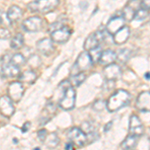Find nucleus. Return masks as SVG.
Wrapping results in <instances>:
<instances>
[{"label":"nucleus","mask_w":150,"mask_h":150,"mask_svg":"<svg viewBox=\"0 0 150 150\" xmlns=\"http://www.w3.org/2000/svg\"><path fill=\"white\" fill-rule=\"evenodd\" d=\"M30 125H31L30 122H25V123H24V125L22 126V132H27L28 129L30 128Z\"/></svg>","instance_id":"c9c22d12"},{"label":"nucleus","mask_w":150,"mask_h":150,"mask_svg":"<svg viewBox=\"0 0 150 150\" xmlns=\"http://www.w3.org/2000/svg\"><path fill=\"white\" fill-rule=\"evenodd\" d=\"M122 71L121 68L118 64L111 63L109 65L104 66L103 69V76L105 77V79L107 81H115L117 79H119L121 77Z\"/></svg>","instance_id":"9d476101"},{"label":"nucleus","mask_w":150,"mask_h":150,"mask_svg":"<svg viewBox=\"0 0 150 150\" xmlns=\"http://www.w3.org/2000/svg\"><path fill=\"white\" fill-rule=\"evenodd\" d=\"M36 48L43 55L49 56L54 52V42L51 38H42L36 42Z\"/></svg>","instance_id":"ddd939ff"},{"label":"nucleus","mask_w":150,"mask_h":150,"mask_svg":"<svg viewBox=\"0 0 150 150\" xmlns=\"http://www.w3.org/2000/svg\"><path fill=\"white\" fill-rule=\"evenodd\" d=\"M111 126H112V122H108L107 124H106V127H105V129H104V131L107 132L108 129H109V128H111Z\"/></svg>","instance_id":"4c0bfd02"},{"label":"nucleus","mask_w":150,"mask_h":150,"mask_svg":"<svg viewBox=\"0 0 150 150\" xmlns=\"http://www.w3.org/2000/svg\"><path fill=\"white\" fill-rule=\"evenodd\" d=\"M132 55V51L128 48H121L116 52V60L121 63H126Z\"/></svg>","instance_id":"5701e85b"},{"label":"nucleus","mask_w":150,"mask_h":150,"mask_svg":"<svg viewBox=\"0 0 150 150\" xmlns=\"http://www.w3.org/2000/svg\"><path fill=\"white\" fill-rule=\"evenodd\" d=\"M92 107L95 111H102L106 107V101L102 100V99H98L93 103Z\"/></svg>","instance_id":"7c9ffc66"},{"label":"nucleus","mask_w":150,"mask_h":150,"mask_svg":"<svg viewBox=\"0 0 150 150\" xmlns=\"http://www.w3.org/2000/svg\"><path fill=\"white\" fill-rule=\"evenodd\" d=\"M10 24H11V22H10V20H9L8 16H7V13L0 11V25L5 27V26L10 25Z\"/></svg>","instance_id":"2f4dec72"},{"label":"nucleus","mask_w":150,"mask_h":150,"mask_svg":"<svg viewBox=\"0 0 150 150\" xmlns=\"http://www.w3.org/2000/svg\"><path fill=\"white\" fill-rule=\"evenodd\" d=\"M10 61L11 63H13L14 65L18 67H21L23 65H25L26 63V58L23 56L21 53H15L12 56H10Z\"/></svg>","instance_id":"bb28decb"},{"label":"nucleus","mask_w":150,"mask_h":150,"mask_svg":"<svg viewBox=\"0 0 150 150\" xmlns=\"http://www.w3.org/2000/svg\"><path fill=\"white\" fill-rule=\"evenodd\" d=\"M47 135H48V132L46 129H40L39 131L37 132V137L41 142H44V140L46 139Z\"/></svg>","instance_id":"72a5a7b5"},{"label":"nucleus","mask_w":150,"mask_h":150,"mask_svg":"<svg viewBox=\"0 0 150 150\" xmlns=\"http://www.w3.org/2000/svg\"><path fill=\"white\" fill-rule=\"evenodd\" d=\"M67 137L77 147H83L88 141L87 134L78 127H72L71 129H69L67 131Z\"/></svg>","instance_id":"423d86ee"},{"label":"nucleus","mask_w":150,"mask_h":150,"mask_svg":"<svg viewBox=\"0 0 150 150\" xmlns=\"http://www.w3.org/2000/svg\"><path fill=\"white\" fill-rule=\"evenodd\" d=\"M144 133V126L139 117L135 114H132L129 118V134L135 136H141Z\"/></svg>","instance_id":"4468645a"},{"label":"nucleus","mask_w":150,"mask_h":150,"mask_svg":"<svg viewBox=\"0 0 150 150\" xmlns=\"http://www.w3.org/2000/svg\"><path fill=\"white\" fill-rule=\"evenodd\" d=\"M71 28L67 25H64L62 27L53 30L51 32V39L54 43H65L69 40L70 36H71Z\"/></svg>","instance_id":"6e6552de"},{"label":"nucleus","mask_w":150,"mask_h":150,"mask_svg":"<svg viewBox=\"0 0 150 150\" xmlns=\"http://www.w3.org/2000/svg\"><path fill=\"white\" fill-rule=\"evenodd\" d=\"M76 101V91L72 85L63 89V96L59 100V107L63 110H72Z\"/></svg>","instance_id":"39448f33"},{"label":"nucleus","mask_w":150,"mask_h":150,"mask_svg":"<svg viewBox=\"0 0 150 150\" xmlns=\"http://www.w3.org/2000/svg\"><path fill=\"white\" fill-rule=\"evenodd\" d=\"M88 52H89V54H90L91 58H92L93 62H97L99 61V58H100L101 54H102V49H101V46H98Z\"/></svg>","instance_id":"c85d7f7f"},{"label":"nucleus","mask_w":150,"mask_h":150,"mask_svg":"<svg viewBox=\"0 0 150 150\" xmlns=\"http://www.w3.org/2000/svg\"><path fill=\"white\" fill-rule=\"evenodd\" d=\"M11 35L10 31L8 30L6 27H1L0 28V39H7Z\"/></svg>","instance_id":"473e14b6"},{"label":"nucleus","mask_w":150,"mask_h":150,"mask_svg":"<svg viewBox=\"0 0 150 150\" xmlns=\"http://www.w3.org/2000/svg\"><path fill=\"white\" fill-rule=\"evenodd\" d=\"M144 77H145V79H147V80H150V72H147V73H145Z\"/></svg>","instance_id":"58836bf2"},{"label":"nucleus","mask_w":150,"mask_h":150,"mask_svg":"<svg viewBox=\"0 0 150 150\" xmlns=\"http://www.w3.org/2000/svg\"><path fill=\"white\" fill-rule=\"evenodd\" d=\"M137 143H138V136L129 134L123 140L120 146L122 149H134L137 146Z\"/></svg>","instance_id":"4be33fe9"},{"label":"nucleus","mask_w":150,"mask_h":150,"mask_svg":"<svg viewBox=\"0 0 150 150\" xmlns=\"http://www.w3.org/2000/svg\"><path fill=\"white\" fill-rule=\"evenodd\" d=\"M80 128L86 133L87 135L90 134V133H92V132H95L94 131V125L89 121H85V122L82 123Z\"/></svg>","instance_id":"c756f323"},{"label":"nucleus","mask_w":150,"mask_h":150,"mask_svg":"<svg viewBox=\"0 0 150 150\" xmlns=\"http://www.w3.org/2000/svg\"><path fill=\"white\" fill-rule=\"evenodd\" d=\"M15 112L13 101L8 95H3L0 97V113L5 117H10Z\"/></svg>","instance_id":"f8f14e48"},{"label":"nucleus","mask_w":150,"mask_h":150,"mask_svg":"<svg viewBox=\"0 0 150 150\" xmlns=\"http://www.w3.org/2000/svg\"><path fill=\"white\" fill-rule=\"evenodd\" d=\"M55 112H56V106L53 103H48L47 105L45 106L42 114H41V117H40L41 124L47 123L52 118V116L55 114Z\"/></svg>","instance_id":"6ab92c4d"},{"label":"nucleus","mask_w":150,"mask_h":150,"mask_svg":"<svg viewBox=\"0 0 150 150\" xmlns=\"http://www.w3.org/2000/svg\"><path fill=\"white\" fill-rule=\"evenodd\" d=\"M125 25V19L122 15H115L111 17L106 25V30L111 35L115 34L119 29H121Z\"/></svg>","instance_id":"2eb2a0df"},{"label":"nucleus","mask_w":150,"mask_h":150,"mask_svg":"<svg viewBox=\"0 0 150 150\" xmlns=\"http://www.w3.org/2000/svg\"><path fill=\"white\" fill-rule=\"evenodd\" d=\"M148 15H149V10H147V9L140 7L138 10L136 11V13H135V15H134V20H137V21H143V20H145V19H146L147 17H148Z\"/></svg>","instance_id":"cd10ccee"},{"label":"nucleus","mask_w":150,"mask_h":150,"mask_svg":"<svg viewBox=\"0 0 150 150\" xmlns=\"http://www.w3.org/2000/svg\"><path fill=\"white\" fill-rule=\"evenodd\" d=\"M141 7V0H129L122 10V16L125 21L134 20V15L136 11Z\"/></svg>","instance_id":"1a4fd4ad"},{"label":"nucleus","mask_w":150,"mask_h":150,"mask_svg":"<svg viewBox=\"0 0 150 150\" xmlns=\"http://www.w3.org/2000/svg\"><path fill=\"white\" fill-rule=\"evenodd\" d=\"M24 44V38L21 33L14 35L10 40V47L12 49H20Z\"/></svg>","instance_id":"393cba45"},{"label":"nucleus","mask_w":150,"mask_h":150,"mask_svg":"<svg viewBox=\"0 0 150 150\" xmlns=\"http://www.w3.org/2000/svg\"><path fill=\"white\" fill-rule=\"evenodd\" d=\"M44 26V20L39 16H31L22 22V28L26 32H38Z\"/></svg>","instance_id":"0eeeda50"},{"label":"nucleus","mask_w":150,"mask_h":150,"mask_svg":"<svg viewBox=\"0 0 150 150\" xmlns=\"http://www.w3.org/2000/svg\"><path fill=\"white\" fill-rule=\"evenodd\" d=\"M86 79V75L84 72H79L77 74H74V75H71L70 77V82L73 86H80Z\"/></svg>","instance_id":"a878e982"},{"label":"nucleus","mask_w":150,"mask_h":150,"mask_svg":"<svg viewBox=\"0 0 150 150\" xmlns=\"http://www.w3.org/2000/svg\"><path fill=\"white\" fill-rule=\"evenodd\" d=\"M94 64L92 58H91L90 54L88 51H84L79 54V56L77 57L76 61L72 66L71 70H70V75H74L77 74L79 72H84L86 70H88L89 68L92 67V65Z\"/></svg>","instance_id":"20e7f679"},{"label":"nucleus","mask_w":150,"mask_h":150,"mask_svg":"<svg viewBox=\"0 0 150 150\" xmlns=\"http://www.w3.org/2000/svg\"><path fill=\"white\" fill-rule=\"evenodd\" d=\"M24 93L23 84L20 81L11 82L8 86V96L12 99L14 102H18L21 100Z\"/></svg>","instance_id":"9b49d317"},{"label":"nucleus","mask_w":150,"mask_h":150,"mask_svg":"<svg viewBox=\"0 0 150 150\" xmlns=\"http://www.w3.org/2000/svg\"><path fill=\"white\" fill-rule=\"evenodd\" d=\"M74 148H75V145L71 141H69L68 143L65 145V149H74Z\"/></svg>","instance_id":"e433bc0d"},{"label":"nucleus","mask_w":150,"mask_h":150,"mask_svg":"<svg viewBox=\"0 0 150 150\" xmlns=\"http://www.w3.org/2000/svg\"><path fill=\"white\" fill-rule=\"evenodd\" d=\"M19 68L20 67L11 63L9 55H4L0 58V77L2 78L18 77L21 73Z\"/></svg>","instance_id":"f03ea898"},{"label":"nucleus","mask_w":150,"mask_h":150,"mask_svg":"<svg viewBox=\"0 0 150 150\" xmlns=\"http://www.w3.org/2000/svg\"><path fill=\"white\" fill-rule=\"evenodd\" d=\"M59 137L57 136L56 133H50L47 135L46 139L44 140V144L48 148H55L59 144Z\"/></svg>","instance_id":"b1692460"},{"label":"nucleus","mask_w":150,"mask_h":150,"mask_svg":"<svg viewBox=\"0 0 150 150\" xmlns=\"http://www.w3.org/2000/svg\"><path fill=\"white\" fill-rule=\"evenodd\" d=\"M19 80L24 83H28V84H32L34 83L37 79V74L35 73L33 70H25L22 73H20V75L18 76Z\"/></svg>","instance_id":"412c9836"},{"label":"nucleus","mask_w":150,"mask_h":150,"mask_svg":"<svg viewBox=\"0 0 150 150\" xmlns=\"http://www.w3.org/2000/svg\"><path fill=\"white\" fill-rule=\"evenodd\" d=\"M116 61V52H114L111 49H106L102 51L100 58H99V63L103 66L109 65L111 63H114Z\"/></svg>","instance_id":"a211bd4d"},{"label":"nucleus","mask_w":150,"mask_h":150,"mask_svg":"<svg viewBox=\"0 0 150 150\" xmlns=\"http://www.w3.org/2000/svg\"><path fill=\"white\" fill-rule=\"evenodd\" d=\"M130 101V93L124 89H118L106 101V108L109 112H115L126 106Z\"/></svg>","instance_id":"f257e3e1"},{"label":"nucleus","mask_w":150,"mask_h":150,"mask_svg":"<svg viewBox=\"0 0 150 150\" xmlns=\"http://www.w3.org/2000/svg\"><path fill=\"white\" fill-rule=\"evenodd\" d=\"M141 7L150 10V0H141Z\"/></svg>","instance_id":"f704fd0d"},{"label":"nucleus","mask_w":150,"mask_h":150,"mask_svg":"<svg viewBox=\"0 0 150 150\" xmlns=\"http://www.w3.org/2000/svg\"><path fill=\"white\" fill-rule=\"evenodd\" d=\"M59 5V0H34L28 3V9L32 12L46 14L53 11Z\"/></svg>","instance_id":"7ed1b4c3"},{"label":"nucleus","mask_w":150,"mask_h":150,"mask_svg":"<svg viewBox=\"0 0 150 150\" xmlns=\"http://www.w3.org/2000/svg\"><path fill=\"white\" fill-rule=\"evenodd\" d=\"M136 108L141 112H150V91L139 93L136 98Z\"/></svg>","instance_id":"dca6fc26"},{"label":"nucleus","mask_w":150,"mask_h":150,"mask_svg":"<svg viewBox=\"0 0 150 150\" xmlns=\"http://www.w3.org/2000/svg\"><path fill=\"white\" fill-rule=\"evenodd\" d=\"M112 36H113L112 37L113 42H114L115 44H118V45L124 44L130 36V29L128 26L124 25L121 29H119V30Z\"/></svg>","instance_id":"f3484780"},{"label":"nucleus","mask_w":150,"mask_h":150,"mask_svg":"<svg viewBox=\"0 0 150 150\" xmlns=\"http://www.w3.org/2000/svg\"><path fill=\"white\" fill-rule=\"evenodd\" d=\"M22 14H23L22 9L17 5H12L10 8L8 9V11H7V16H8L11 23L18 21L19 19L22 17Z\"/></svg>","instance_id":"aec40b11"}]
</instances>
